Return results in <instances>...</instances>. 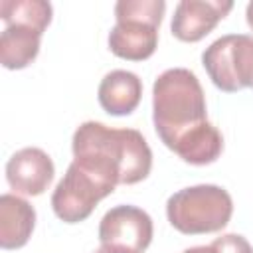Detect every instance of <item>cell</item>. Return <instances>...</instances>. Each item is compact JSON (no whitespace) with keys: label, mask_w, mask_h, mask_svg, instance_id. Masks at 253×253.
<instances>
[{"label":"cell","mask_w":253,"mask_h":253,"mask_svg":"<svg viewBox=\"0 0 253 253\" xmlns=\"http://www.w3.org/2000/svg\"><path fill=\"white\" fill-rule=\"evenodd\" d=\"M164 10V0H119L115 4L117 24L109 32V49L128 61L148 59L158 45Z\"/></svg>","instance_id":"277c9868"},{"label":"cell","mask_w":253,"mask_h":253,"mask_svg":"<svg viewBox=\"0 0 253 253\" xmlns=\"http://www.w3.org/2000/svg\"><path fill=\"white\" fill-rule=\"evenodd\" d=\"M233 8L231 0H182L176 4L170 30L180 42H200Z\"/></svg>","instance_id":"ba28073f"},{"label":"cell","mask_w":253,"mask_h":253,"mask_svg":"<svg viewBox=\"0 0 253 253\" xmlns=\"http://www.w3.org/2000/svg\"><path fill=\"white\" fill-rule=\"evenodd\" d=\"M152 121L164 146L188 164H211L223 150L221 132L208 121L200 79L186 67H172L156 77L152 85Z\"/></svg>","instance_id":"6da1fadb"},{"label":"cell","mask_w":253,"mask_h":253,"mask_svg":"<svg viewBox=\"0 0 253 253\" xmlns=\"http://www.w3.org/2000/svg\"><path fill=\"white\" fill-rule=\"evenodd\" d=\"M53 8L45 0H2L0 2V18L8 24H28L42 32L51 22Z\"/></svg>","instance_id":"4fadbf2b"},{"label":"cell","mask_w":253,"mask_h":253,"mask_svg":"<svg viewBox=\"0 0 253 253\" xmlns=\"http://www.w3.org/2000/svg\"><path fill=\"white\" fill-rule=\"evenodd\" d=\"M233 213L229 192L215 184L188 186L166 202V217L174 229L186 235L221 231Z\"/></svg>","instance_id":"3957f363"},{"label":"cell","mask_w":253,"mask_h":253,"mask_svg":"<svg viewBox=\"0 0 253 253\" xmlns=\"http://www.w3.org/2000/svg\"><path fill=\"white\" fill-rule=\"evenodd\" d=\"M97 97L105 113L115 117L130 115L140 103L142 81L132 71L113 69L101 79Z\"/></svg>","instance_id":"30bf717a"},{"label":"cell","mask_w":253,"mask_h":253,"mask_svg":"<svg viewBox=\"0 0 253 253\" xmlns=\"http://www.w3.org/2000/svg\"><path fill=\"white\" fill-rule=\"evenodd\" d=\"M42 34L28 24H8L0 34V63L6 69L28 67L38 57Z\"/></svg>","instance_id":"7c38bea8"},{"label":"cell","mask_w":253,"mask_h":253,"mask_svg":"<svg viewBox=\"0 0 253 253\" xmlns=\"http://www.w3.org/2000/svg\"><path fill=\"white\" fill-rule=\"evenodd\" d=\"M202 65L211 83L225 93L253 87V36L227 34L217 38L202 53Z\"/></svg>","instance_id":"5b68a950"},{"label":"cell","mask_w":253,"mask_h":253,"mask_svg":"<svg viewBox=\"0 0 253 253\" xmlns=\"http://www.w3.org/2000/svg\"><path fill=\"white\" fill-rule=\"evenodd\" d=\"M95 253H125V251H119V249H113V247H105V245H101L99 249H95Z\"/></svg>","instance_id":"e0dca14e"},{"label":"cell","mask_w":253,"mask_h":253,"mask_svg":"<svg viewBox=\"0 0 253 253\" xmlns=\"http://www.w3.org/2000/svg\"><path fill=\"white\" fill-rule=\"evenodd\" d=\"M115 186L91 174L77 162H71L65 176L57 182L51 194L53 213L65 223H79L87 219L95 206L113 194Z\"/></svg>","instance_id":"8992f818"},{"label":"cell","mask_w":253,"mask_h":253,"mask_svg":"<svg viewBox=\"0 0 253 253\" xmlns=\"http://www.w3.org/2000/svg\"><path fill=\"white\" fill-rule=\"evenodd\" d=\"M71 148L73 162L115 188L142 182L152 168V150L136 128H111L85 121L73 132Z\"/></svg>","instance_id":"7a4b0ae2"},{"label":"cell","mask_w":253,"mask_h":253,"mask_svg":"<svg viewBox=\"0 0 253 253\" xmlns=\"http://www.w3.org/2000/svg\"><path fill=\"white\" fill-rule=\"evenodd\" d=\"M36 210L16 194L0 196V247L20 249L32 237Z\"/></svg>","instance_id":"8fae6325"},{"label":"cell","mask_w":253,"mask_h":253,"mask_svg":"<svg viewBox=\"0 0 253 253\" xmlns=\"http://www.w3.org/2000/svg\"><path fill=\"white\" fill-rule=\"evenodd\" d=\"M152 217L136 206H115L99 223V241L125 253H142L152 241Z\"/></svg>","instance_id":"52a82bcc"},{"label":"cell","mask_w":253,"mask_h":253,"mask_svg":"<svg viewBox=\"0 0 253 253\" xmlns=\"http://www.w3.org/2000/svg\"><path fill=\"white\" fill-rule=\"evenodd\" d=\"M182 253H215V251H213L211 245H196V247H190V249H186Z\"/></svg>","instance_id":"9a60e30c"},{"label":"cell","mask_w":253,"mask_h":253,"mask_svg":"<svg viewBox=\"0 0 253 253\" xmlns=\"http://www.w3.org/2000/svg\"><path fill=\"white\" fill-rule=\"evenodd\" d=\"M210 245L215 253H253L251 243L239 233H225L221 237H215Z\"/></svg>","instance_id":"5bb4252c"},{"label":"cell","mask_w":253,"mask_h":253,"mask_svg":"<svg viewBox=\"0 0 253 253\" xmlns=\"http://www.w3.org/2000/svg\"><path fill=\"white\" fill-rule=\"evenodd\" d=\"M245 16H247V24H249V28L253 30V2H249V4H247Z\"/></svg>","instance_id":"2e32d148"},{"label":"cell","mask_w":253,"mask_h":253,"mask_svg":"<svg viewBox=\"0 0 253 253\" xmlns=\"http://www.w3.org/2000/svg\"><path fill=\"white\" fill-rule=\"evenodd\" d=\"M55 168L47 152L38 146H26L10 156L6 162V180L16 194L40 196L43 194L51 180Z\"/></svg>","instance_id":"9c48e42d"}]
</instances>
